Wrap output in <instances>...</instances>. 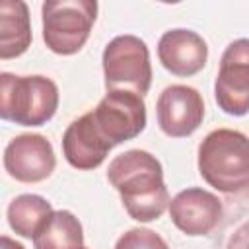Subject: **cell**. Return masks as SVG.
Wrapping results in <instances>:
<instances>
[{
	"label": "cell",
	"instance_id": "cell-1",
	"mask_svg": "<svg viewBox=\"0 0 249 249\" xmlns=\"http://www.w3.org/2000/svg\"><path fill=\"white\" fill-rule=\"evenodd\" d=\"M107 179L119 191L126 214L136 222L158 220L169 206L163 167L146 150H128L113 158Z\"/></svg>",
	"mask_w": 249,
	"mask_h": 249
},
{
	"label": "cell",
	"instance_id": "cell-2",
	"mask_svg": "<svg viewBox=\"0 0 249 249\" xmlns=\"http://www.w3.org/2000/svg\"><path fill=\"white\" fill-rule=\"evenodd\" d=\"M198 173L222 193H241L249 187V136L231 128H218L198 146Z\"/></svg>",
	"mask_w": 249,
	"mask_h": 249
},
{
	"label": "cell",
	"instance_id": "cell-3",
	"mask_svg": "<svg viewBox=\"0 0 249 249\" xmlns=\"http://www.w3.org/2000/svg\"><path fill=\"white\" fill-rule=\"evenodd\" d=\"M58 107V88L47 76L0 74V117L21 126H43Z\"/></svg>",
	"mask_w": 249,
	"mask_h": 249
},
{
	"label": "cell",
	"instance_id": "cell-4",
	"mask_svg": "<svg viewBox=\"0 0 249 249\" xmlns=\"http://www.w3.org/2000/svg\"><path fill=\"white\" fill-rule=\"evenodd\" d=\"M43 41L62 56L76 54L88 41L97 18L95 0H49L41 8Z\"/></svg>",
	"mask_w": 249,
	"mask_h": 249
},
{
	"label": "cell",
	"instance_id": "cell-5",
	"mask_svg": "<svg viewBox=\"0 0 249 249\" xmlns=\"http://www.w3.org/2000/svg\"><path fill=\"white\" fill-rule=\"evenodd\" d=\"M105 89H128L146 95L152 86V64L148 45L136 35H119L103 51Z\"/></svg>",
	"mask_w": 249,
	"mask_h": 249
},
{
	"label": "cell",
	"instance_id": "cell-6",
	"mask_svg": "<svg viewBox=\"0 0 249 249\" xmlns=\"http://www.w3.org/2000/svg\"><path fill=\"white\" fill-rule=\"evenodd\" d=\"M91 115L99 132L113 146L136 138L146 126L144 99L128 89L107 91Z\"/></svg>",
	"mask_w": 249,
	"mask_h": 249
},
{
	"label": "cell",
	"instance_id": "cell-7",
	"mask_svg": "<svg viewBox=\"0 0 249 249\" xmlns=\"http://www.w3.org/2000/svg\"><path fill=\"white\" fill-rule=\"evenodd\" d=\"M214 97L228 115L243 117L249 113V39H235L222 53Z\"/></svg>",
	"mask_w": 249,
	"mask_h": 249
},
{
	"label": "cell",
	"instance_id": "cell-8",
	"mask_svg": "<svg viewBox=\"0 0 249 249\" xmlns=\"http://www.w3.org/2000/svg\"><path fill=\"white\" fill-rule=\"evenodd\" d=\"M156 115L163 134L171 138L191 136L204 119L202 95L191 86L173 84L160 93Z\"/></svg>",
	"mask_w": 249,
	"mask_h": 249
},
{
	"label": "cell",
	"instance_id": "cell-9",
	"mask_svg": "<svg viewBox=\"0 0 249 249\" xmlns=\"http://www.w3.org/2000/svg\"><path fill=\"white\" fill-rule=\"evenodd\" d=\"M56 158L53 144L43 134H19L4 150V169L19 183H39L51 177Z\"/></svg>",
	"mask_w": 249,
	"mask_h": 249
},
{
	"label": "cell",
	"instance_id": "cell-10",
	"mask_svg": "<svg viewBox=\"0 0 249 249\" xmlns=\"http://www.w3.org/2000/svg\"><path fill=\"white\" fill-rule=\"evenodd\" d=\"M169 218L185 235H208L222 218L220 198L204 189L191 187L169 200Z\"/></svg>",
	"mask_w": 249,
	"mask_h": 249
},
{
	"label": "cell",
	"instance_id": "cell-11",
	"mask_svg": "<svg viewBox=\"0 0 249 249\" xmlns=\"http://www.w3.org/2000/svg\"><path fill=\"white\" fill-rule=\"evenodd\" d=\"M113 144L99 132L91 111L72 121L62 136V154L66 161L82 171L99 167Z\"/></svg>",
	"mask_w": 249,
	"mask_h": 249
},
{
	"label": "cell",
	"instance_id": "cell-12",
	"mask_svg": "<svg viewBox=\"0 0 249 249\" xmlns=\"http://www.w3.org/2000/svg\"><path fill=\"white\" fill-rule=\"evenodd\" d=\"M158 58L167 72L189 78L204 68L208 47L206 41L191 29H169L160 37Z\"/></svg>",
	"mask_w": 249,
	"mask_h": 249
},
{
	"label": "cell",
	"instance_id": "cell-13",
	"mask_svg": "<svg viewBox=\"0 0 249 249\" xmlns=\"http://www.w3.org/2000/svg\"><path fill=\"white\" fill-rule=\"evenodd\" d=\"M31 45L29 8L21 0L0 2V58L21 56Z\"/></svg>",
	"mask_w": 249,
	"mask_h": 249
},
{
	"label": "cell",
	"instance_id": "cell-14",
	"mask_svg": "<svg viewBox=\"0 0 249 249\" xmlns=\"http://www.w3.org/2000/svg\"><path fill=\"white\" fill-rule=\"evenodd\" d=\"M35 249H82L84 230L70 210H54L33 235Z\"/></svg>",
	"mask_w": 249,
	"mask_h": 249
},
{
	"label": "cell",
	"instance_id": "cell-15",
	"mask_svg": "<svg viewBox=\"0 0 249 249\" xmlns=\"http://www.w3.org/2000/svg\"><path fill=\"white\" fill-rule=\"evenodd\" d=\"M53 206L39 195H19L8 206V224L21 237H33L43 222L53 214Z\"/></svg>",
	"mask_w": 249,
	"mask_h": 249
},
{
	"label": "cell",
	"instance_id": "cell-16",
	"mask_svg": "<svg viewBox=\"0 0 249 249\" xmlns=\"http://www.w3.org/2000/svg\"><path fill=\"white\" fill-rule=\"evenodd\" d=\"M115 249H169L165 239L148 228H132L124 231L119 239Z\"/></svg>",
	"mask_w": 249,
	"mask_h": 249
},
{
	"label": "cell",
	"instance_id": "cell-17",
	"mask_svg": "<svg viewBox=\"0 0 249 249\" xmlns=\"http://www.w3.org/2000/svg\"><path fill=\"white\" fill-rule=\"evenodd\" d=\"M226 249H249V220L231 233Z\"/></svg>",
	"mask_w": 249,
	"mask_h": 249
},
{
	"label": "cell",
	"instance_id": "cell-18",
	"mask_svg": "<svg viewBox=\"0 0 249 249\" xmlns=\"http://www.w3.org/2000/svg\"><path fill=\"white\" fill-rule=\"evenodd\" d=\"M0 249H25L21 243H18L16 239L8 237V235H2L0 237Z\"/></svg>",
	"mask_w": 249,
	"mask_h": 249
},
{
	"label": "cell",
	"instance_id": "cell-19",
	"mask_svg": "<svg viewBox=\"0 0 249 249\" xmlns=\"http://www.w3.org/2000/svg\"><path fill=\"white\" fill-rule=\"evenodd\" d=\"M82 249H86V247H82Z\"/></svg>",
	"mask_w": 249,
	"mask_h": 249
}]
</instances>
